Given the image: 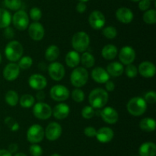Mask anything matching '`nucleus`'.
I'll return each instance as SVG.
<instances>
[{"mask_svg": "<svg viewBox=\"0 0 156 156\" xmlns=\"http://www.w3.org/2000/svg\"><path fill=\"white\" fill-rule=\"evenodd\" d=\"M109 100V94L103 88L97 87L90 92L88 95V102L94 109L104 108Z\"/></svg>", "mask_w": 156, "mask_h": 156, "instance_id": "obj_1", "label": "nucleus"}, {"mask_svg": "<svg viewBox=\"0 0 156 156\" xmlns=\"http://www.w3.org/2000/svg\"><path fill=\"white\" fill-rule=\"evenodd\" d=\"M4 52L8 61L10 62H17L23 56L24 47L19 41L13 40L6 44Z\"/></svg>", "mask_w": 156, "mask_h": 156, "instance_id": "obj_2", "label": "nucleus"}, {"mask_svg": "<svg viewBox=\"0 0 156 156\" xmlns=\"http://www.w3.org/2000/svg\"><path fill=\"white\" fill-rule=\"evenodd\" d=\"M128 113L133 116H140L146 113L147 110V102L144 98L140 96L133 97L128 101L126 105Z\"/></svg>", "mask_w": 156, "mask_h": 156, "instance_id": "obj_3", "label": "nucleus"}, {"mask_svg": "<svg viewBox=\"0 0 156 156\" xmlns=\"http://www.w3.org/2000/svg\"><path fill=\"white\" fill-rule=\"evenodd\" d=\"M72 46L76 51L83 53L90 45V37L85 32H78L72 38Z\"/></svg>", "mask_w": 156, "mask_h": 156, "instance_id": "obj_4", "label": "nucleus"}, {"mask_svg": "<svg viewBox=\"0 0 156 156\" xmlns=\"http://www.w3.org/2000/svg\"><path fill=\"white\" fill-rule=\"evenodd\" d=\"M88 72L83 67H76L70 74V81L76 88H81L87 84L88 80Z\"/></svg>", "mask_w": 156, "mask_h": 156, "instance_id": "obj_5", "label": "nucleus"}, {"mask_svg": "<svg viewBox=\"0 0 156 156\" xmlns=\"http://www.w3.org/2000/svg\"><path fill=\"white\" fill-rule=\"evenodd\" d=\"M27 140L31 144H38L44 140V128L40 124H33L27 131Z\"/></svg>", "mask_w": 156, "mask_h": 156, "instance_id": "obj_6", "label": "nucleus"}, {"mask_svg": "<svg viewBox=\"0 0 156 156\" xmlns=\"http://www.w3.org/2000/svg\"><path fill=\"white\" fill-rule=\"evenodd\" d=\"M52 107L44 102H37L34 103L32 110L34 116L41 120H47L50 119L52 116Z\"/></svg>", "mask_w": 156, "mask_h": 156, "instance_id": "obj_7", "label": "nucleus"}, {"mask_svg": "<svg viewBox=\"0 0 156 156\" xmlns=\"http://www.w3.org/2000/svg\"><path fill=\"white\" fill-rule=\"evenodd\" d=\"M12 21L14 27L18 31H25L30 24L28 14L24 10L16 11L12 17Z\"/></svg>", "mask_w": 156, "mask_h": 156, "instance_id": "obj_8", "label": "nucleus"}, {"mask_svg": "<svg viewBox=\"0 0 156 156\" xmlns=\"http://www.w3.org/2000/svg\"><path fill=\"white\" fill-rule=\"evenodd\" d=\"M50 96L54 101L62 102L69 99L70 96V91L65 86L62 84H56L53 86L50 89Z\"/></svg>", "mask_w": 156, "mask_h": 156, "instance_id": "obj_9", "label": "nucleus"}, {"mask_svg": "<svg viewBox=\"0 0 156 156\" xmlns=\"http://www.w3.org/2000/svg\"><path fill=\"white\" fill-rule=\"evenodd\" d=\"M49 76L55 81H60L64 78L66 74V70L63 64L58 61H53L47 67Z\"/></svg>", "mask_w": 156, "mask_h": 156, "instance_id": "obj_10", "label": "nucleus"}, {"mask_svg": "<svg viewBox=\"0 0 156 156\" xmlns=\"http://www.w3.org/2000/svg\"><path fill=\"white\" fill-rule=\"evenodd\" d=\"M88 23L94 30H101L103 28L106 23V18L101 11L94 10L89 15Z\"/></svg>", "mask_w": 156, "mask_h": 156, "instance_id": "obj_11", "label": "nucleus"}, {"mask_svg": "<svg viewBox=\"0 0 156 156\" xmlns=\"http://www.w3.org/2000/svg\"><path fill=\"white\" fill-rule=\"evenodd\" d=\"M118 57L123 65L133 64L136 59V50L131 46H123L118 53Z\"/></svg>", "mask_w": 156, "mask_h": 156, "instance_id": "obj_12", "label": "nucleus"}, {"mask_svg": "<svg viewBox=\"0 0 156 156\" xmlns=\"http://www.w3.org/2000/svg\"><path fill=\"white\" fill-rule=\"evenodd\" d=\"M62 132V126L56 122H52L47 125V128L44 129V135L49 141H56L59 139Z\"/></svg>", "mask_w": 156, "mask_h": 156, "instance_id": "obj_13", "label": "nucleus"}, {"mask_svg": "<svg viewBox=\"0 0 156 156\" xmlns=\"http://www.w3.org/2000/svg\"><path fill=\"white\" fill-rule=\"evenodd\" d=\"M28 35L32 40L39 41L44 38L45 35V29L44 25L39 21H34L28 26Z\"/></svg>", "mask_w": 156, "mask_h": 156, "instance_id": "obj_14", "label": "nucleus"}, {"mask_svg": "<svg viewBox=\"0 0 156 156\" xmlns=\"http://www.w3.org/2000/svg\"><path fill=\"white\" fill-rule=\"evenodd\" d=\"M28 84L33 90H43L47 86V78L41 73H34L28 78Z\"/></svg>", "mask_w": 156, "mask_h": 156, "instance_id": "obj_15", "label": "nucleus"}, {"mask_svg": "<svg viewBox=\"0 0 156 156\" xmlns=\"http://www.w3.org/2000/svg\"><path fill=\"white\" fill-rule=\"evenodd\" d=\"M101 117L106 123L113 125L117 123L119 119L118 112L111 106H105L101 112Z\"/></svg>", "mask_w": 156, "mask_h": 156, "instance_id": "obj_16", "label": "nucleus"}, {"mask_svg": "<svg viewBox=\"0 0 156 156\" xmlns=\"http://www.w3.org/2000/svg\"><path fill=\"white\" fill-rule=\"evenodd\" d=\"M20 67L16 62H10L3 69V77L8 81H14L20 74Z\"/></svg>", "mask_w": 156, "mask_h": 156, "instance_id": "obj_17", "label": "nucleus"}, {"mask_svg": "<svg viewBox=\"0 0 156 156\" xmlns=\"http://www.w3.org/2000/svg\"><path fill=\"white\" fill-rule=\"evenodd\" d=\"M156 68L155 64L150 61H143L138 67V73L143 77L152 78L155 75Z\"/></svg>", "mask_w": 156, "mask_h": 156, "instance_id": "obj_18", "label": "nucleus"}, {"mask_svg": "<svg viewBox=\"0 0 156 156\" xmlns=\"http://www.w3.org/2000/svg\"><path fill=\"white\" fill-rule=\"evenodd\" d=\"M70 113V107L65 102H59L56 104L53 109L52 115L55 119L58 120H62L69 116Z\"/></svg>", "mask_w": 156, "mask_h": 156, "instance_id": "obj_19", "label": "nucleus"}, {"mask_svg": "<svg viewBox=\"0 0 156 156\" xmlns=\"http://www.w3.org/2000/svg\"><path fill=\"white\" fill-rule=\"evenodd\" d=\"M116 18L123 24H129L133 21L134 15L133 11L127 7H120L116 11Z\"/></svg>", "mask_w": 156, "mask_h": 156, "instance_id": "obj_20", "label": "nucleus"}, {"mask_svg": "<svg viewBox=\"0 0 156 156\" xmlns=\"http://www.w3.org/2000/svg\"><path fill=\"white\" fill-rule=\"evenodd\" d=\"M96 139L101 143H108L112 141L114 137V130L110 127L104 126L97 130Z\"/></svg>", "mask_w": 156, "mask_h": 156, "instance_id": "obj_21", "label": "nucleus"}, {"mask_svg": "<svg viewBox=\"0 0 156 156\" xmlns=\"http://www.w3.org/2000/svg\"><path fill=\"white\" fill-rule=\"evenodd\" d=\"M91 78L94 81H95L98 84H105L107 81L110 80V76L107 72L106 69L101 67H96L92 70L91 73Z\"/></svg>", "mask_w": 156, "mask_h": 156, "instance_id": "obj_22", "label": "nucleus"}, {"mask_svg": "<svg viewBox=\"0 0 156 156\" xmlns=\"http://www.w3.org/2000/svg\"><path fill=\"white\" fill-rule=\"evenodd\" d=\"M106 70L110 76L118 77L124 73V66L118 61H113L107 66Z\"/></svg>", "mask_w": 156, "mask_h": 156, "instance_id": "obj_23", "label": "nucleus"}, {"mask_svg": "<svg viewBox=\"0 0 156 156\" xmlns=\"http://www.w3.org/2000/svg\"><path fill=\"white\" fill-rule=\"evenodd\" d=\"M140 156H155L156 145L152 142H146L139 148Z\"/></svg>", "mask_w": 156, "mask_h": 156, "instance_id": "obj_24", "label": "nucleus"}, {"mask_svg": "<svg viewBox=\"0 0 156 156\" xmlns=\"http://www.w3.org/2000/svg\"><path fill=\"white\" fill-rule=\"evenodd\" d=\"M80 57L81 56L79 52L74 50H69L66 55V64L69 67L75 68V67H78L79 64H80Z\"/></svg>", "mask_w": 156, "mask_h": 156, "instance_id": "obj_25", "label": "nucleus"}, {"mask_svg": "<svg viewBox=\"0 0 156 156\" xmlns=\"http://www.w3.org/2000/svg\"><path fill=\"white\" fill-rule=\"evenodd\" d=\"M118 54V49L112 44H106L101 50V55L107 61H112Z\"/></svg>", "mask_w": 156, "mask_h": 156, "instance_id": "obj_26", "label": "nucleus"}, {"mask_svg": "<svg viewBox=\"0 0 156 156\" xmlns=\"http://www.w3.org/2000/svg\"><path fill=\"white\" fill-rule=\"evenodd\" d=\"M59 54H60V50H59V47L56 44H51L46 49L44 57L47 61L53 62L57 60L59 56Z\"/></svg>", "mask_w": 156, "mask_h": 156, "instance_id": "obj_27", "label": "nucleus"}, {"mask_svg": "<svg viewBox=\"0 0 156 156\" xmlns=\"http://www.w3.org/2000/svg\"><path fill=\"white\" fill-rule=\"evenodd\" d=\"M140 128L146 132H152L155 130L156 122L155 119L150 117L143 118L140 122Z\"/></svg>", "mask_w": 156, "mask_h": 156, "instance_id": "obj_28", "label": "nucleus"}, {"mask_svg": "<svg viewBox=\"0 0 156 156\" xmlns=\"http://www.w3.org/2000/svg\"><path fill=\"white\" fill-rule=\"evenodd\" d=\"M80 63L85 68H91L95 64V58L92 54L85 51L80 57Z\"/></svg>", "mask_w": 156, "mask_h": 156, "instance_id": "obj_29", "label": "nucleus"}, {"mask_svg": "<svg viewBox=\"0 0 156 156\" xmlns=\"http://www.w3.org/2000/svg\"><path fill=\"white\" fill-rule=\"evenodd\" d=\"M12 17V15L7 9L0 8V29L10 26Z\"/></svg>", "mask_w": 156, "mask_h": 156, "instance_id": "obj_30", "label": "nucleus"}, {"mask_svg": "<svg viewBox=\"0 0 156 156\" xmlns=\"http://www.w3.org/2000/svg\"><path fill=\"white\" fill-rule=\"evenodd\" d=\"M18 103L24 109L31 108L35 103V98L33 95L25 93L19 98Z\"/></svg>", "mask_w": 156, "mask_h": 156, "instance_id": "obj_31", "label": "nucleus"}, {"mask_svg": "<svg viewBox=\"0 0 156 156\" xmlns=\"http://www.w3.org/2000/svg\"><path fill=\"white\" fill-rule=\"evenodd\" d=\"M5 100L6 103L10 106H15L18 105L19 101V96L16 91L13 90H10L5 93Z\"/></svg>", "mask_w": 156, "mask_h": 156, "instance_id": "obj_32", "label": "nucleus"}, {"mask_svg": "<svg viewBox=\"0 0 156 156\" xmlns=\"http://www.w3.org/2000/svg\"><path fill=\"white\" fill-rule=\"evenodd\" d=\"M143 20L147 24H155L156 23V11L150 9L146 11L143 15Z\"/></svg>", "mask_w": 156, "mask_h": 156, "instance_id": "obj_33", "label": "nucleus"}, {"mask_svg": "<svg viewBox=\"0 0 156 156\" xmlns=\"http://www.w3.org/2000/svg\"><path fill=\"white\" fill-rule=\"evenodd\" d=\"M18 65L21 70H27L33 65V59L30 56H22L18 61Z\"/></svg>", "mask_w": 156, "mask_h": 156, "instance_id": "obj_34", "label": "nucleus"}, {"mask_svg": "<svg viewBox=\"0 0 156 156\" xmlns=\"http://www.w3.org/2000/svg\"><path fill=\"white\" fill-rule=\"evenodd\" d=\"M102 35L108 39H114L117 36V30L114 26H107L102 28Z\"/></svg>", "mask_w": 156, "mask_h": 156, "instance_id": "obj_35", "label": "nucleus"}, {"mask_svg": "<svg viewBox=\"0 0 156 156\" xmlns=\"http://www.w3.org/2000/svg\"><path fill=\"white\" fill-rule=\"evenodd\" d=\"M4 4L7 9L12 11L20 10L22 6L21 0H4Z\"/></svg>", "mask_w": 156, "mask_h": 156, "instance_id": "obj_36", "label": "nucleus"}, {"mask_svg": "<svg viewBox=\"0 0 156 156\" xmlns=\"http://www.w3.org/2000/svg\"><path fill=\"white\" fill-rule=\"evenodd\" d=\"M71 96L75 102L80 103L85 100V94L83 90H81L80 88H76L72 91Z\"/></svg>", "mask_w": 156, "mask_h": 156, "instance_id": "obj_37", "label": "nucleus"}, {"mask_svg": "<svg viewBox=\"0 0 156 156\" xmlns=\"http://www.w3.org/2000/svg\"><path fill=\"white\" fill-rule=\"evenodd\" d=\"M5 123L7 125L8 128L12 132H16L19 129L20 125L18 122H17L16 119H14L13 117H11V116H7V117L4 120Z\"/></svg>", "mask_w": 156, "mask_h": 156, "instance_id": "obj_38", "label": "nucleus"}, {"mask_svg": "<svg viewBox=\"0 0 156 156\" xmlns=\"http://www.w3.org/2000/svg\"><path fill=\"white\" fill-rule=\"evenodd\" d=\"M126 66V68H124V73H126V76L131 79L136 77V76L138 75V68L136 66L133 64H128Z\"/></svg>", "mask_w": 156, "mask_h": 156, "instance_id": "obj_39", "label": "nucleus"}, {"mask_svg": "<svg viewBox=\"0 0 156 156\" xmlns=\"http://www.w3.org/2000/svg\"><path fill=\"white\" fill-rule=\"evenodd\" d=\"M81 115L85 119H92L95 115V110L91 106H85L82 110Z\"/></svg>", "mask_w": 156, "mask_h": 156, "instance_id": "obj_40", "label": "nucleus"}, {"mask_svg": "<svg viewBox=\"0 0 156 156\" xmlns=\"http://www.w3.org/2000/svg\"><path fill=\"white\" fill-rule=\"evenodd\" d=\"M29 17L34 21H39L42 18V11L38 7H33L29 12Z\"/></svg>", "mask_w": 156, "mask_h": 156, "instance_id": "obj_41", "label": "nucleus"}, {"mask_svg": "<svg viewBox=\"0 0 156 156\" xmlns=\"http://www.w3.org/2000/svg\"><path fill=\"white\" fill-rule=\"evenodd\" d=\"M29 151L32 156H41L43 154V148L38 144H31Z\"/></svg>", "mask_w": 156, "mask_h": 156, "instance_id": "obj_42", "label": "nucleus"}, {"mask_svg": "<svg viewBox=\"0 0 156 156\" xmlns=\"http://www.w3.org/2000/svg\"><path fill=\"white\" fill-rule=\"evenodd\" d=\"M144 99L147 103L149 104H154L156 102V93L153 90H150L148 91L147 93L145 94Z\"/></svg>", "mask_w": 156, "mask_h": 156, "instance_id": "obj_43", "label": "nucleus"}, {"mask_svg": "<svg viewBox=\"0 0 156 156\" xmlns=\"http://www.w3.org/2000/svg\"><path fill=\"white\" fill-rule=\"evenodd\" d=\"M151 1L150 0H140L139 1V9L143 12H146V11L150 9L151 7Z\"/></svg>", "mask_w": 156, "mask_h": 156, "instance_id": "obj_44", "label": "nucleus"}, {"mask_svg": "<svg viewBox=\"0 0 156 156\" xmlns=\"http://www.w3.org/2000/svg\"><path fill=\"white\" fill-rule=\"evenodd\" d=\"M96 133H97V129L93 126H87L84 129V134L89 138L95 137Z\"/></svg>", "mask_w": 156, "mask_h": 156, "instance_id": "obj_45", "label": "nucleus"}, {"mask_svg": "<svg viewBox=\"0 0 156 156\" xmlns=\"http://www.w3.org/2000/svg\"><path fill=\"white\" fill-rule=\"evenodd\" d=\"M3 35L7 39H12L15 36V31L12 27L9 26V27L4 28V32H3Z\"/></svg>", "mask_w": 156, "mask_h": 156, "instance_id": "obj_46", "label": "nucleus"}, {"mask_svg": "<svg viewBox=\"0 0 156 156\" xmlns=\"http://www.w3.org/2000/svg\"><path fill=\"white\" fill-rule=\"evenodd\" d=\"M76 11H77L79 13H84L85 12L87 9V6L85 4V2H79L77 5H76Z\"/></svg>", "mask_w": 156, "mask_h": 156, "instance_id": "obj_47", "label": "nucleus"}, {"mask_svg": "<svg viewBox=\"0 0 156 156\" xmlns=\"http://www.w3.org/2000/svg\"><path fill=\"white\" fill-rule=\"evenodd\" d=\"M105 90H106L108 93V92H113L114 90H115V84H114V83L113 82V81L110 80L105 83Z\"/></svg>", "mask_w": 156, "mask_h": 156, "instance_id": "obj_48", "label": "nucleus"}, {"mask_svg": "<svg viewBox=\"0 0 156 156\" xmlns=\"http://www.w3.org/2000/svg\"><path fill=\"white\" fill-rule=\"evenodd\" d=\"M45 93L44 90H37V93H36V98L37 99L38 102H43L45 99Z\"/></svg>", "mask_w": 156, "mask_h": 156, "instance_id": "obj_49", "label": "nucleus"}, {"mask_svg": "<svg viewBox=\"0 0 156 156\" xmlns=\"http://www.w3.org/2000/svg\"><path fill=\"white\" fill-rule=\"evenodd\" d=\"M18 145L16 143H12L10 144L9 145V148H8V151L12 154V153H16V151H18Z\"/></svg>", "mask_w": 156, "mask_h": 156, "instance_id": "obj_50", "label": "nucleus"}, {"mask_svg": "<svg viewBox=\"0 0 156 156\" xmlns=\"http://www.w3.org/2000/svg\"><path fill=\"white\" fill-rule=\"evenodd\" d=\"M0 156H12V154L6 149H0Z\"/></svg>", "mask_w": 156, "mask_h": 156, "instance_id": "obj_51", "label": "nucleus"}, {"mask_svg": "<svg viewBox=\"0 0 156 156\" xmlns=\"http://www.w3.org/2000/svg\"><path fill=\"white\" fill-rule=\"evenodd\" d=\"M14 156H27V154H26L25 153H23V152H17L15 153Z\"/></svg>", "mask_w": 156, "mask_h": 156, "instance_id": "obj_52", "label": "nucleus"}, {"mask_svg": "<svg viewBox=\"0 0 156 156\" xmlns=\"http://www.w3.org/2000/svg\"><path fill=\"white\" fill-rule=\"evenodd\" d=\"M50 156H61V155H60V154H57V153H54V154H51V155H50Z\"/></svg>", "mask_w": 156, "mask_h": 156, "instance_id": "obj_53", "label": "nucleus"}, {"mask_svg": "<svg viewBox=\"0 0 156 156\" xmlns=\"http://www.w3.org/2000/svg\"><path fill=\"white\" fill-rule=\"evenodd\" d=\"M2 61V56L1 53H0V64H1Z\"/></svg>", "mask_w": 156, "mask_h": 156, "instance_id": "obj_54", "label": "nucleus"}, {"mask_svg": "<svg viewBox=\"0 0 156 156\" xmlns=\"http://www.w3.org/2000/svg\"><path fill=\"white\" fill-rule=\"evenodd\" d=\"M88 1H89V0H79V2H86Z\"/></svg>", "mask_w": 156, "mask_h": 156, "instance_id": "obj_55", "label": "nucleus"}, {"mask_svg": "<svg viewBox=\"0 0 156 156\" xmlns=\"http://www.w3.org/2000/svg\"><path fill=\"white\" fill-rule=\"evenodd\" d=\"M130 1L133 2H138L140 1V0H130Z\"/></svg>", "mask_w": 156, "mask_h": 156, "instance_id": "obj_56", "label": "nucleus"}, {"mask_svg": "<svg viewBox=\"0 0 156 156\" xmlns=\"http://www.w3.org/2000/svg\"><path fill=\"white\" fill-rule=\"evenodd\" d=\"M150 1H154V0H150Z\"/></svg>", "mask_w": 156, "mask_h": 156, "instance_id": "obj_57", "label": "nucleus"}]
</instances>
